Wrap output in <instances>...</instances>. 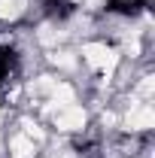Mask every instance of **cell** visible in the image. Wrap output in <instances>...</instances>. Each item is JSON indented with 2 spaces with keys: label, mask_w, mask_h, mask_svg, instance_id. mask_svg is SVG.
<instances>
[{
  "label": "cell",
  "mask_w": 155,
  "mask_h": 158,
  "mask_svg": "<svg viewBox=\"0 0 155 158\" xmlns=\"http://www.w3.org/2000/svg\"><path fill=\"white\" fill-rule=\"evenodd\" d=\"M43 116L52 122L58 134H79L88 125V110L82 103H67V106H43Z\"/></svg>",
  "instance_id": "obj_1"
},
{
  "label": "cell",
  "mask_w": 155,
  "mask_h": 158,
  "mask_svg": "<svg viewBox=\"0 0 155 158\" xmlns=\"http://www.w3.org/2000/svg\"><path fill=\"white\" fill-rule=\"evenodd\" d=\"M0 125H3V103H0Z\"/></svg>",
  "instance_id": "obj_5"
},
{
  "label": "cell",
  "mask_w": 155,
  "mask_h": 158,
  "mask_svg": "<svg viewBox=\"0 0 155 158\" xmlns=\"http://www.w3.org/2000/svg\"><path fill=\"white\" fill-rule=\"evenodd\" d=\"M6 152H9V158H37L40 155V143H34L27 134L15 131V134H9V140H6Z\"/></svg>",
  "instance_id": "obj_2"
},
{
  "label": "cell",
  "mask_w": 155,
  "mask_h": 158,
  "mask_svg": "<svg viewBox=\"0 0 155 158\" xmlns=\"http://www.w3.org/2000/svg\"><path fill=\"white\" fill-rule=\"evenodd\" d=\"M31 0H0V21H15L27 12Z\"/></svg>",
  "instance_id": "obj_4"
},
{
  "label": "cell",
  "mask_w": 155,
  "mask_h": 158,
  "mask_svg": "<svg viewBox=\"0 0 155 158\" xmlns=\"http://www.w3.org/2000/svg\"><path fill=\"white\" fill-rule=\"evenodd\" d=\"M49 64L70 73V70H76V67H79V52H70V49H61V46H58V49L49 52Z\"/></svg>",
  "instance_id": "obj_3"
}]
</instances>
